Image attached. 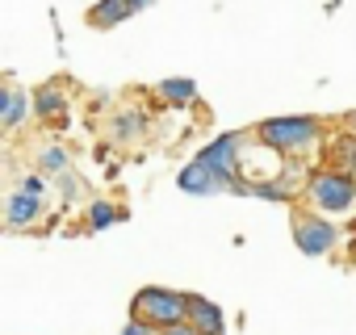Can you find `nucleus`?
<instances>
[{
  "mask_svg": "<svg viewBox=\"0 0 356 335\" xmlns=\"http://www.w3.org/2000/svg\"><path fill=\"white\" fill-rule=\"evenodd\" d=\"M189 322L202 335H227V314L218 310V302L210 297H189Z\"/></svg>",
  "mask_w": 356,
  "mask_h": 335,
  "instance_id": "nucleus-6",
  "label": "nucleus"
},
{
  "mask_svg": "<svg viewBox=\"0 0 356 335\" xmlns=\"http://www.w3.org/2000/svg\"><path fill=\"white\" fill-rule=\"evenodd\" d=\"M348 126H352V134H356V113H348Z\"/></svg>",
  "mask_w": 356,
  "mask_h": 335,
  "instance_id": "nucleus-20",
  "label": "nucleus"
},
{
  "mask_svg": "<svg viewBox=\"0 0 356 335\" xmlns=\"http://www.w3.org/2000/svg\"><path fill=\"white\" fill-rule=\"evenodd\" d=\"M118 218H122V214H118L109 202H92V206H88V227H92V231H105V227H113Z\"/></svg>",
  "mask_w": 356,
  "mask_h": 335,
  "instance_id": "nucleus-14",
  "label": "nucleus"
},
{
  "mask_svg": "<svg viewBox=\"0 0 356 335\" xmlns=\"http://www.w3.org/2000/svg\"><path fill=\"white\" fill-rule=\"evenodd\" d=\"M335 227L327 222V214H293V243L302 256H327L335 247Z\"/></svg>",
  "mask_w": 356,
  "mask_h": 335,
  "instance_id": "nucleus-4",
  "label": "nucleus"
},
{
  "mask_svg": "<svg viewBox=\"0 0 356 335\" xmlns=\"http://www.w3.org/2000/svg\"><path fill=\"white\" fill-rule=\"evenodd\" d=\"M5 218H9V227H34V222L42 218V197L17 189V193L9 197V206H5Z\"/></svg>",
  "mask_w": 356,
  "mask_h": 335,
  "instance_id": "nucleus-7",
  "label": "nucleus"
},
{
  "mask_svg": "<svg viewBox=\"0 0 356 335\" xmlns=\"http://www.w3.org/2000/svg\"><path fill=\"white\" fill-rule=\"evenodd\" d=\"M155 5V0H134V9H151Z\"/></svg>",
  "mask_w": 356,
  "mask_h": 335,
  "instance_id": "nucleus-19",
  "label": "nucleus"
},
{
  "mask_svg": "<svg viewBox=\"0 0 356 335\" xmlns=\"http://www.w3.org/2000/svg\"><path fill=\"white\" fill-rule=\"evenodd\" d=\"M331 163L339 168V172L356 177V134H339V138L331 142Z\"/></svg>",
  "mask_w": 356,
  "mask_h": 335,
  "instance_id": "nucleus-11",
  "label": "nucleus"
},
{
  "mask_svg": "<svg viewBox=\"0 0 356 335\" xmlns=\"http://www.w3.org/2000/svg\"><path fill=\"white\" fill-rule=\"evenodd\" d=\"M30 105H34V97H26V92H17V88H5V97H0V126H5V130H17L22 117L30 113Z\"/></svg>",
  "mask_w": 356,
  "mask_h": 335,
  "instance_id": "nucleus-9",
  "label": "nucleus"
},
{
  "mask_svg": "<svg viewBox=\"0 0 356 335\" xmlns=\"http://www.w3.org/2000/svg\"><path fill=\"white\" fill-rule=\"evenodd\" d=\"M143 130H147L143 113H122V117L113 122V134H118V138H138Z\"/></svg>",
  "mask_w": 356,
  "mask_h": 335,
  "instance_id": "nucleus-15",
  "label": "nucleus"
},
{
  "mask_svg": "<svg viewBox=\"0 0 356 335\" xmlns=\"http://www.w3.org/2000/svg\"><path fill=\"white\" fill-rule=\"evenodd\" d=\"M306 197H310V206H314L318 214H343V210H352V202H356V177L339 172V168H323V172L310 177Z\"/></svg>",
  "mask_w": 356,
  "mask_h": 335,
  "instance_id": "nucleus-2",
  "label": "nucleus"
},
{
  "mask_svg": "<svg viewBox=\"0 0 356 335\" xmlns=\"http://www.w3.org/2000/svg\"><path fill=\"white\" fill-rule=\"evenodd\" d=\"M130 13H138V9H134V0H101V5L88 9V26H97V30H113V26H122Z\"/></svg>",
  "mask_w": 356,
  "mask_h": 335,
  "instance_id": "nucleus-8",
  "label": "nucleus"
},
{
  "mask_svg": "<svg viewBox=\"0 0 356 335\" xmlns=\"http://www.w3.org/2000/svg\"><path fill=\"white\" fill-rule=\"evenodd\" d=\"M155 327H147V322H138V318H130V327L122 331V335H151Z\"/></svg>",
  "mask_w": 356,
  "mask_h": 335,
  "instance_id": "nucleus-18",
  "label": "nucleus"
},
{
  "mask_svg": "<svg viewBox=\"0 0 356 335\" xmlns=\"http://www.w3.org/2000/svg\"><path fill=\"white\" fill-rule=\"evenodd\" d=\"M22 189L34 193V197H42V193H47V181H42V177H22Z\"/></svg>",
  "mask_w": 356,
  "mask_h": 335,
  "instance_id": "nucleus-17",
  "label": "nucleus"
},
{
  "mask_svg": "<svg viewBox=\"0 0 356 335\" xmlns=\"http://www.w3.org/2000/svg\"><path fill=\"white\" fill-rule=\"evenodd\" d=\"M176 185H181V193H193V197H210V193H227V185L218 181L214 168H206L197 155L181 168V177H176Z\"/></svg>",
  "mask_w": 356,
  "mask_h": 335,
  "instance_id": "nucleus-5",
  "label": "nucleus"
},
{
  "mask_svg": "<svg viewBox=\"0 0 356 335\" xmlns=\"http://www.w3.org/2000/svg\"><path fill=\"white\" fill-rule=\"evenodd\" d=\"M38 168H42L47 177H59V172H67L72 163H67V151H63V147H47V151L38 155Z\"/></svg>",
  "mask_w": 356,
  "mask_h": 335,
  "instance_id": "nucleus-13",
  "label": "nucleus"
},
{
  "mask_svg": "<svg viewBox=\"0 0 356 335\" xmlns=\"http://www.w3.org/2000/svg\"><path fill=\"white\" fill-rule=\"evenodd\" d=\"M168 105H189L193 97H197V84L193 80H159V88H155Z\"/></svg>",
  "mask_w": 356,
  "mask_h": 335,
  "instance_id": "nucleus-12",
  "label": "nucleus"
},
{
  "mask_svg": "<svg viewBox=\"0 0 356 335\" xmlns=\"http://www.w3.org/2000/svg\"><path fill=\"white\" fill-rule=\"evenodd\" d=\"M134 318L163 331L172 322H185L189 318V297L185 293H176V289H159V285H147L134 293Z\"/></svg>",
  "mask_w": 356,
  "mask_h": 335,
  "instance_id": "nucleus-1",
  "label": "nucleus"
},
{
  "mask_svg": "<svg viewBox=\"0 0 356 335\" xmlns=\"http://www.w3.org/2000/svg\"><path fill=\"white\" fill-rule=\"evenodd\" d=\"M34 113H38V117H63V113H67V92H63L59 84L34 88Z\"/></svg>",
  "mask_w": 356,
  "mask_h": 335,
  "instance_id": "nucleus-10",
  "label": "nucleus"
},
{
  "mask_svg": "<svg viewBox=\"0 0 356 335\" xmlns=\"http://www.w3.org/2000/svg\"><path fill=\"white\" fill-rule=\"evenodd\" d=\"M264 142H273L277 151H285V155H293V151H306V147H314L318 142V122L314 117H268V122H260V130H256Z\"/></svg>",
  "mask_w": 356,
  "mask_h": 335,
  "instance_id": "nucleus-3",
  "label": "nucleus"
},
{
  "mask_svg": "<svg viewBox=\"0 0 356 335\" xmlns=\"http://www.w3.org/2000/svg\"><path fill=\"white\" fill-rule=\"evenodd\" d=\"M159 335H202V331H197V327H193V322L185 318V322H172V327H163Z\"/></svg>",
  "mask_w": 356,
  "mask_h": 335,
  "instance_id": "nucleus-16",
  "label": "nucleus"
}]
</instances>
